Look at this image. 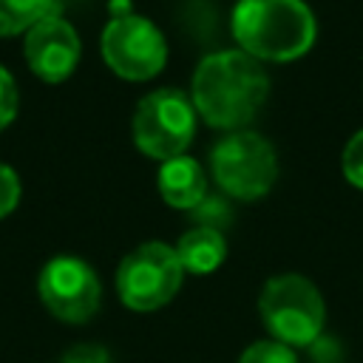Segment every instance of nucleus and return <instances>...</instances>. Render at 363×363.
I'll return each mask as SVG.
<instances>
[{
	"instance_id": "1",
	"label": "nucleus",
	"mask_w": 363,
	"mask_h": 363,
	"mask_svg": "<svg viewBox=\"0 0 363 363\" xmlns=\"http://www.w3.org/2000/svg\"><path fill=\"white\" fill-rule=\"evenodd\" d=\"M267 94V68L241 48H227L207 54L196 65L190 99L210 128L238 130L261 111Z\"/></svg>"
},
{
	"instance_id": "3",
	"label": "nucleus",
	"mask_w": 363,
	"mask_h": 363,
	"mask_svg": "<svg viewBox=\"0 0 363 363\" xmlns=\"http://www.w3.org/2000/svg\"><path fill=\"white\" fill-rule=\"evenodd\" d=\"M258 312L269 335L284 346H312L326 320L323 298L318 286L295 272L275 275L264 284Z\"/></svg>"
},
{
	"instance_id": "14",
	"label": "nucleus",
	"mask_w": 363,
	"mask_h": 363,
	"mask_svg": "<svg viewBox=\"0 0 363 363\" xmlns=\"http://www.w3.org/2000/svg\"><path fill=\"white\" fill-rule=\"evenodd\" d=\"M340 167H343L346 182L363 190V130H357V133L346 142L343 156H340Z\"/></svg>"
},
{
	"instance_id": "13",
	"label": "nucleus",
	"mask_w": 363,
	"mask_h": 363,
	"mask_svg": "<svg viewBox=\"0 0 363 363\" xmlns=\"http://www.w3.org/2000/svg\"><path fill=\"white\" fill-rule=\"evenodd\" d=\"M238 363H298L295 352L278 340H258L244 349Z\"/></svg>"
},
{
	"instance_id": "11",
	"label": "nucleus",
	"mask_w": 363,
	"mask_h": 363,
	"mask_svg": "<svg viewBox=\"0 0 363 363\" xmlns=\"http://www.w3.org/2000/svg\"><path fill=\"white\" fill-rule=\"evenodd\" d=\"M184 272H193V275H207L213 269L221 267L224 255H227V241L221 235V230L216 227H193L187 230L179 244L173 247Z\"/></svg>"
},
{
	"instance_id": "8",
	"label": "nucleus",
	"mask_w": 363,
	"mask_h": 363,
	"mask_svg": "<svg viewBox=\"0 0 363 363\" xmlns=\"http://www.w3.org/2000/svg\"><path fill=\"white\" fill-rule=\"evenodd\" d=\"M40 298L45 309L65 320V323H85L96 315L102 301V286L96 272L74 255H57L51 258L37 281Z\"/></svg>"
},
{
	"instance_id": "10",
	"label": "nucleus",
	"mask_w": 363,
	"mask_h": 363,
	"mask_svg": "<svg viewBox=\"0 0 363 363\" xmlns=\"http://www.w3.org/2000/svg\"><path fill=\"white\" fill-rule=\"evenodd\" d=\"M156 184L162 199L176 210H196L207 196L204 167L190 156H176L162 162Z\"/></svg>"
},
{
	"instance_id": "4",
	"label": "nucleus",
	"mask_w": 363,
	"mask_h": 363,
	"mask_svg": "<svg viewBox=\"0 0 363 363\" xmlns=\"http://www.w3.org/2000/svg\"><path fill=\"white\" fill-rule=\"evenodd\" d=\"M210 170L227 196L255 201L267 196L278 179L275 147L255 130H233L210 150Z\"/></svg>"
},
{
	"instance_id": "7",
	"label": "nucleus",
	"mask_w": 363,
	"mask_h": 363,
	"mask_svg": "<svg viewBox=\"0 0 363 363\" xmlns=\"http://www.w3.org/2000/svg\"><path fill=\"white\" fill-rule=\"evenodd\" d=\"M102 57L113 74L142 82L164 68L167 43L147 17L116 14L102 31Z\"/></svg>"
},
{
	"instance_id": "5",
	"label": "nucleus",
	"mask_w": 363,
	"mask_h": 363,
	"mask_svg": "<svg viewBox=\"0 0 363 363\" xmlns=\"http://www.w3.org/2000/svg\"><path fill=\"white\" fill-rule=\"evenodd\" d=\"M193 99L179 88H159L139 99L133 111V142L150 159L184 156L196 136Z\"/></svg>"
},
{
	"instance_id": "9",
	"label": "nucleus",
	"mask_w": 363,
	"mask_h": 363,
	"mask_svg": "<svg viewBox=\"0 0 363 363\" xmlns=\"http://www.w3.org/2000/svg\"><path fill=\"white\" fill-rule=\"evenodd\" d=\"M26 60L40 79L60 82L79 62V34L68 20H62L60 14H51L28 28Z\"/></svg>"
},
{
	"instance_id": "2",
	"label": "nucleus",
	"mask_w": 363,
	"mask_h": 363,
	"mask_svg": "<svg viewBox=\"0 0 363 363\" xmlns=\"http://www.w3.org/2000/svg\"><path fill=\"white\" fill-rule=\"evenodd\" d=\"M233 37L258 62H289L303 57L318 34L312 9L303 0H238Z\"/></svg>"
},
{
	"instance_id": "12",
	"label": "nucleus",
	"mask_w": 363,
	"mask_h": 363,
	"mask_svg": "<svg viewBox=\"0 0 363 363\" xmlns=\"http://www.w3.org/2000/svg\"><path fill=\"white\" fill-rule=\"evenodd\" d=\"M57 0H0V37L28 31L40 20L57 14Z\"/></svg>"
},
{
	"instance_id": "15",
	"label": "nucleus",
	"mask_w": 363,
	"mask_h": 363,
	"mask_svg": "<svg viewBox=\"0 0 363 363\" xmlns=\"http://www.w3.org/2000/svg\"><path fill=\"white\" fill-rule=\"evenodd\" d=\"M20 201V179L17 173L0 162V218L9 216Z\"/></svg>"
},
{
	"instance_id": "17",
	"label": "nucleus",
	"mask_w": 363,
	"mask_h": 363,
	"mask_svg": "<svg viewBox=\"0 0 363 363\" xmlns=\"http://www.w3.org/2000/svg\"><path fill=\"white\" fill-rule=\"evenodd\" d=\"M60 363H111V354L105 346H96V343H79V346H71Z\"/></svg>"
},
{
	"instance_id": "16",
	"label": "nucleus",
	"mask_w": 363,
	"mask_h": 363,
	"mask_svg": "<svg viewBox=\"0 0 363 363\" xmlns=\"http://www.w3.org/2000/svg\"><path fill=\"white\" fill-rule=\"evenodd\" d=\"M17 113V88L11 74L0 65V128H6Z\"/></svg>"
},
{
	"instance_id": "6",
	"label": "nucleus",
	"mask_w": 363,
	"mask_h": 363,
	"mask_svg": "<svg viewBox=\"0 0 363 363\" xmlns=\"http://www.w3.org/2000/svg\"><path fill=\"white\" fill-rule=\"evenodd\" d=\"M184 267L170 244L147 241L128 252L116 269L119 301L133 312H153L173 301L182 286Z\"/></svg>"
}]
</instances>
